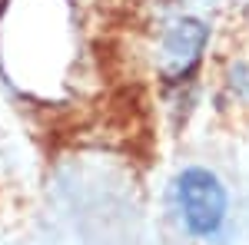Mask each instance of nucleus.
<instances>
[{
  "instance_id": "2",
  "label": "nucleus",
  "mask_w": 249,
  "mask_h": 245,
  "mask_svg": "<svg viewBox=\"0 0 249 245\" xmlns=\"http://www.w3.org/2000/svg\"><path fill=\"white\" fill-rule=\"evenodd\" d=\"M210 43V27L203 17H176L170 20V27L163 30L160 47H156V66L166 86H179L193 80V73L199 70V60L206 53Z\"/></svg>"
},
{
  "instance_id": "1",
  "label": "nucleus",
  "mask_w": 249,
  "mask_h": 245,
  "mask_svg": "<svg viewBox=\"0 0 249 245\" xmlns=\"http://www.w3.org/2000/svg\"><path fill=\"white\" fill-rule=\"evenodd\" d=\"M173 209L190 239L216 242L230 226V189L206 166H186L173 179Z\"/></svg>"
},
{
  "instance_id": "3",
  "label": "nucleus",
  "mask_w": 249,
  "mask_h": 245,
  "mask_svg": "<svg viewBox=\"0 0 249 245\" xmlns=\"http://www.w3.org/2000/svg\"><path fill=\"white\" fill-rule=\"evenodd\" d=\"M226 86H230V93L236 96V99H243L249 106V60L230 63V70H226Z\"/></svg>"
}]
</instances>
